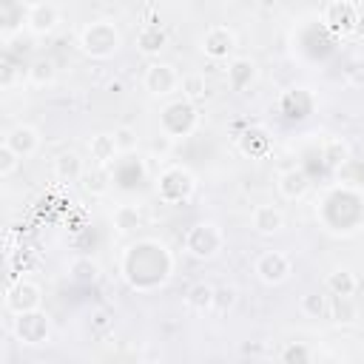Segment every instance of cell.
Returning a JSON list of instances; mask_svg holds the SVG:
<instances>
[{
    "mask_svg": "<svg viewBox=\"0 0 364 364\" xmlns=\"http://www.w3.org/2000/svg\"><path fill=\"white\" fill-rule=\"evenodd\" d=\"M173 267H176L173 253L168 250L165 242L154 236L134 239L131 245L122 247V256H119V276L136 293H154L165 287L173 276Z\"/></svg>",
    "mask_w": 364,
    "mask_h": 364,
    "instance_id": "cell-1",
    "label": "cell"
},
{
    "mask_svg": "<svg viewBox=\"0 0 364 364\" xmlns=\"http://www.w3.org/2000/svg\"><path fill=\"white\" fill-rule=\"evenodd\" d=\"M77 46L91 60H111L122 48V31L114 20H94L82 26Z\"/></svg>",
    "mask_w": 364,
    "mask_h": 364,
    "instance_id": "cell-2",
    "label": "cell"
},
{
    "mask_svg": "<svg viewBox=\"0 0 364 364\" xmlns=\"http://www.w3.org/2000/svg\"><path fill=\"white\" fill-rule=\"evenodd\" d=\"M225 247V230L219 222L213 219H199L193 222L188 230H185V239H182V250L196 259V262H210L222 253Z\"/></svg>",
    "mask_w": 364,
    "mask_h": 364,
    "instance_id": "cell-3",
    "label": "cell"
},
{
    "mask_svg": "<svg viewBox=\"0 0 364 364\" xmlns=\"http://www.w3.org/2000/svg\"><path fill=\"white\" fill-rule=\"evenodd\" d=\"M154 191H156L162 205H182L196 193V176H193L191 168L171 162L156 173Z\"/></svg>",
    "mask_w": 364,
    "mask_h": 364,
    "instance_id": "cell-4",
    "label": "cell"
},
{
    "mask_svg": "<svg viewBox=\"0 0 364 364\" xmlns=\"http://www.w3.org/2000/svg\"><path fill=\"white\" fill-rule=\"evenodd\" d=\"M199 119H202V114H199L196 102H191V100L182 97V100L168 102L159 111V131L171 142L173 139H185V136H191L199 128Z\"/></svg>",
    "mask_w": 364,
    "mask_h": 364,
    "instance_id": "cell-5",
    "label": "cell"
},
{
    "mask_svg": "<svg viewBox=\"0 0 364 364\" xmlns=\"http://www.w3.org/2000/svg\"><path fill=\"white\" fill-rule=\"evenodd\" d=\"M51 333H54V327H51V318H48V313L43 307L20 313L11 321V336L23 347H43V344H48Z\"/></svg>",
    "mask_w": 364,
    "mask_h": 364,
    "instance_id": "cell-6",
    "label": "cell"
},
{
    "mask_svg": "<svg viewBox=\"0 0 364 364\" xmlns=\"http://www.w3.org/2000/svg\"><path fill=\"white\" fill-rule=\"evenodd\" d=\"M3 307L11 316L37 310V307H43V287L31 279H14V282H9L6 293H3Z\"/></svg>",
    "mask_w": 364,
    "mask_h": 364,
    "instance_id": "cell-7",
    "label": "cell"
},
{
    "mask_svg": "<svg viewBox=\"0 0 364 364\" xmlns=\"http://www.w3.org/2000/svg\"><path fill=\"white\" fill-rule=\"evenodd\" d=\"M358 9L353 0H330L321 11V23L330 34L336 37H353L355 34V26H358Z\"/></svg>",
    "mask_w": 364,
    "mask_h": 364,
    "instance_id": "cell-8",
    "label": "cell"
},
{
    "mask_svg": "<svg viewBox=\"0 0 364 364\" xmlns=\"http://www.w3.org/2000/svg\"><path fill=\"white\" fill-rule=\"evenodd\" d=\"M179 82H182V77H179L176 65L162 63V60H154V63L145 65L142 88H145L151 97H159V100H162V97H171L173 91H179Z\"/></svg>",
    "mask_w": 364,
    "mask_h": 364,
    "instance_id": "cell-9",
    "label": "cell"
},
{
    "mask_svg": "<svg viewBox=\"0 0 364 364\" xmlns=\"http://www.w3.org/2000/svg\"><path fill=\"white\" fill-rule=\"evenodd\" d=\"M253 273L259 276L262 284L276 287V284H284L293 276V262L284 250H264V253H259V259L253 264Z\"/></svg>",
    "mask_w": 364,
    "mask_h": 364,
    "instance_id": "cell-10",
    "label": "cell"
},
{
    "mask_svg": "<svg viewBox=\"0 0 364 364\" xmlns=\"http://www.w3.org/2000/svg\"><path fill=\"white\" fill-rule=\"evenodd\" d=\"M199 51L208 60H228L236 51V31L230 26H210L199 37Z\"/></svg>",
    "mask_w": 364,
    "mask_h": 364,
    "instance_id": "cell-11",
    "label": "cell"
},
{
    "mask_svg": "<svg viewBox=\"0 0 364 364\" xmlns=\"http://www.w3.org/2000/svg\"><path fill=\"white\" fill-rule=\"evenodd\" d=\"M57 26H60V9L54 3H48V0L28 3V9H26V28L34 37H48Z\"/></svg>",
    "mask_w": 364,
    "mask_h": 364,
    "instance_id": "cell-12",
    "label": "cell"
},
{
    "mask_svg": "<svg viewBox=\"0 0 364 364\" xmlns=\"http://www.w3.org/2000/svg\"><path fill=\"white\" fill-rule=\"evenodd\" d=\"M23 159H28V156H34L37 151H40V145H43V136H40V131L34 128V125H26V122H20V125H14L6 136H3Z\"/></svg>",
    "mask_w": 364,
    "mask_h": 364,
    "instance_id": "cell-13",
    "label": "cell"
},
{
    "mask_svg": "<svg viewBox=\"0 0 364 364\" xmlns=\"http://www.w3.org/2000/svg\"><path fill=\"white\" fill-rule=\"evenodd\" d=\"M276 188L287 202H299V199H304L310 193V176L301 168H287V171L279 173Z\"/></svg>",
    "mask_w": 364,
    "mask_h": 364,
    "instance_id": "cell-14",
    "label": "cell"
},
{
    "mask_svg": "<svg viewBox=\"0 0 364 364\" xmlns=\"http://www.w3.org/2000/svg\"><path fill=\"white\" fill-rule=\"evenodd\" d=\"M256 77H259V68H256V63L250 57H230V63H228V85L233 91H239V94L247 91L256 82Z\"/></svg>",
    "mask_w": 364,
    "mask_h": 364,
    "instance_id": "cell-15",
    "label": "cell"
},
{
    "mask_svg": "<svg viewBox=\"0 0 364 364\" xmlns=\"http://www.w3.org/2000/svg\"><path fill=\"white\" fill-rule=\"evenodd\" d=\"M250 225L259 236H276L284 228V213L276 205H256L250 213Z\"/></svg>",
    "mask_w": 364,
    "mask_h": 364,
    "instance_id": "cell-16",
    "label": "cell"
},
{
    "mask_svg": "<svg viewBox=\"0 0 364 364\" xmlns=\"http://www.w3.org/2000/svg\"><path fill=\"white\" fill-rule=\"evenodd\" d=\"M65 273H68V279H71L74 284L88 287V284H97V282L102 279V264H100L97 259H91V256H74V259L65 264Z\"/></svg>",
    "mask_w": 364,
    "mask_h": 364,
    "instance_id": "cell-17",
    "label": "cell"
},
{
    "mask_svg": "<svg viewBox=\"0 0 364 364\" xmlns=\"http://www.w3.org/2000/svg\"><path fill=\"white\" fill-rule=\"evenodd\" d=\"M168 46V31L159 23H145L136 31V51L145 57H156L162 48Z\"/></svg>",
    "mask_w": 364,
    "mask_h": 364,
    "instance_id": "cell-18",
    "label": "cell"
},
{
    "mask_svg": "<svg viewBox=\"0 0 364 364\" xmlns=\"http://www.w3.org/2000/svg\"><path fill=\"white\" fill-rule=\"evenodd\" d=\"M236 142H239V151L245 156H250V159L264 156L270 151V134H267L264 125H250L242 136H236Z\"/></svg>",
    "mask_w": 364,
    "mask_h": 364,
    "instance_id": "cell-19",
    "label": "cell"
},
{
    "mask_svg": "<svg viewBox=\"0 0 364 364\" xmlns=\"http://www.w3.org/2000/svg\"><path fill=\"white\" fill-rule=\"evenodd\" d=\"M88 154H91V162H94V165L111 168V165L117 162V156H119V148H117V142H114V134H108V131L94 134V136L88 139Z\"/></svg>",
    "mask_w": 364,
    "mask_h": 364,
    "instance_id": "cell-20",
    "label": "cell"
},
{
    "mask_svg": "<svg viewBox=\"0 0 364 364\" xmlns=\"http://www.w3.org/2000/svg\"><path fill=\"white\" fill-rule=\"evenodd\" d=\"M26 80H28V85H34V88H48V85H54V80H57V63H54L51 57H46V54L34 57V60L28 63V68H26Z\"/></svg>",
    "mask_w": 364,
    "mask_h": 364,
    "instance_id": "cell-21",
    "label": "cell"
},
{
    "mask_svg": "<svg viewBox=\"0 0 364 364\" xmlns=\"http://www.w3.org/2000/svg\"><path fill=\"white\" fill-rule=\"evenodd\" d=\"M85 173V162L80 159L77 151H63L57 159H54V176L60 182H80Z\"/></svg>",
    "mask_w": 364,
    "mask_h": 364,
    "instance_id": "cell-22",
    "label": "cell"
},
{
    "mask_svg": "<svg viewBox=\"0 0 364 364\" xmlns=\"http://www.w3.org/2000/svg\"><path fill=\"white\" fill-rule=\"evenodd\" d=\"M111 225H114V230L117 233H134L136 228H142V210H139V205H134V202H122V205H117L114 208V213H111Z\"/></svg>",
    "mask_w": 364,
    "mask_h": 364,
    "instance_id": "cell-23",
    "label": "cell"
},
{
    "mask_svg": "<svg viewBox=\"0 0 364 364\" xmlns=\"http://www.w3.org/2000/svg\"><path fill=\"white\" fill-rule=\"evenodd\" d=\"M324 287H327V293H333V296H350V299H353L355 290H358V276H355L350 267H336V270L327 273Z\"/></svg>",
    "mask_w": 364,
    "mask_h": 364,
    "instance_id": "cell-24",
    "label": "cell"
},
{
    "mask_svg": "<svg viewBox=\"0 0 364 364\" xmlns=\"http://www.w3.org/2000/svg\"><path fill=\"white\" fill-rule=\"evenodd\" d=\"M80 182L88 196H105L111 191V171L105 165H91V168H85Z\"/></svg>",
    "mask_w": 364,
    "mask_h": 364,
    "instance_id": "cell-25",
    "label": "cell"
},
{
    "mask_svg": "<svg viewBox=\"0 0 364 364\" xmlns=\"http://www.w3.org/2000/svg\"><path fill=\"white\" fill-rule=\"evenodd\" d=\"M213 296H216V287H213V284L196 282V284L188 287L185 304H188L193 313H210V310H213Z\"/></svg>",
    "mask_w": 364,
    "mask_h": 364,
    "instance_id": "cell-26",
    "label": "cell"
},
{
    "mask_svg": "<svg viewBox=\"0 0 364 364\" xmlns=\"http://www.w3.org/2000/svg\"><path fill=\"white\" fill-rule=\"evenodd\" d=\"M299 310L307 318H324V316H330V301H327V296L321 290H310V293H304L299 299Z\"/></svg>",
    "mask_w": 364,
    "mask_h": 364,
    "instance_id": "cell-27",
    "label": "cell"
},
{
    "mask_svg": "<svg viewBox=\"0 0 364 364\" xmlns=\"http://www.w3.org/2000/svg\"><path fill=\"white\" fill-rule=\"evenodd\" d=\"M336 179L344 188H364V162H358V159L350 156L344 165L336 168Z\"/></svg>",
    "mask_w": 364,
    "mask_h": 364,
    "instance_id": "cell-28",
    "label": "cell"
},
{
    "mask_svg": "<svg viewBox=\"0 0 364 364\" xmlns=\"http://www.w3.org/2000/svg\"><path fill=\"white\" fill-rule=\"evenodd\" d=\"M321 159L327 162V168H338V165H344L347 159H350V145L341 139V136H330L327 142H324V151H321Z\"/></svg>",
    "mask_w": 364,
    "mask_h": 364,
    "instance_id": "cell-29",
    "label": "cell"
},
{
    "mask_svg": "<svg viewBox=\"0 0 364 364\" xmlns=\"http://www.w3.org/2000/svg\"><path fill=\"white\" fill-rule=\"evenodd\" d=\"M179 88H182V97H185V100H191V102L205 100V94H208L205 74H185V77H182V82H179Z\"/></svg>",
    "mask_w": 364,
    "mask_h": 364,
    "instance_id": "cell-30",
    "label": "cell"
},
{
    "mask_svg": "<svg viewBox=\"0 0 364 364\" xmlns=\"http://www.w3.org/2000/svg\"><path fill=\"white\" fill-rule=\"evenodd\" d=\"M279 358H282V361H287V364H307V361H313V358H316V353H313L304 341H290V344H284V347H282Z\"/></svg>",
    "mask_w": 364,
    "mask_h": 364,
    "instance_id": "cell-31",
    "label": "cell"
},
{
    "mask_svg": "<svg viewBox=\"0 0 364 364\" xmlns=\"http://www.w3.org/2000/svg\"><path fill=\"white\" fill-rule=\"evenodd\" d=\"M111 134H114V142H117L119 154H134L139 148V134H136L134 125H117Z\"/></svg>",
    "mask_w": 364,
    "mask_h": 364,
    "instance_id": "cell-32",
    "label": "cell"
},
{
    "mask_svg": "<svg viewBox=\"0 0 364 364\" xmlns=\"http://www.w3.org/2000/svg\"><path fill=\"white\" fill-rule=\"evenodd\" d=\"M236 301H239V290L233 284L216 287V296H213V310L216 313H230L236 307Z\"/></svg>",
    "mask_w": 364,
    "mask_h": 364,
    "instance_id": "cell-33",
    "label": "cell"
},
{
    "mask_svg": "<svg viewBox=\"0 0 364 364\" xmlns=\"http://www.w3.org/2000/svg\"><path fill=\"white\" fill-rule=\"evenodd\" d=\"M20 159H23V156H20V154H17V151L3 139V142H0V176L6 179V176H11V173H17Z\"/></svg>",
    "mask_w": 364,
    "mask_h": 364,
    "instance_id": "cell-34",
    "label": "cell"
},
{
    "mask_svg": "<svg viewBox=\"0 0 364 364\" xmlns=\"http://www.w3.org/2000/svg\"><path fill=\"white\" fill-rule=\"evenodd\" d=\"M330 316H333V321H353L355 307H353L350 296H336V301L330 304Z\"/></svg>",
    "mask_w": 364,
    "mask_h": 364,
    "instance_id": "cell-35",
    "label": "cell"
},
{
    "mask_svg": "<svg viewBox=\"0 0 364 364\" xmlns=\"http://www.w3.org/2000/svg\"><path fill=\"white\" fill-rule=\"evenodd\" d=\"M344 80H347L350 85H355V88L364 85V54L353 57V60L344 65Z\"/></svg>",
    "mask_w": 364,
    "mask_h": 364,
    "instance_id": "cell-36",
    "label": "cell"
},
{
    "mask_svg": "<svg viewBox=\"0 0 364 364\" xmlns=\"http://www.w3.org/2000/svg\"><path fill=\"white\" fill-rule=\"evenodd\" d=\"M14 82H17V68H14L11 63H6V65H3V77H0V85H3V88H11Z\"/></svg>",
    "mask_w": 364,
    "mask_h": 364,
    "instance_id": "cell-37",
    "label": "cell"
},
{
    "mask_svg": "<svg viewBox=\"0 0 364 364\" xmlns=\"http://www.w3.org/2000/svg\"><path fill=\"white\" fill-rule=\"evenodd\" d=\"M91 318H94V321H91V327H94V330H100V333L111 327V318H108V310H97V313H94Z\"/></svg>",
    "mask_w": 364,
    "mask_h": 364,
    "instance_id": "cell-38",
    "label": "cell"
},
{
    "mask_svg": "<svg viewBox=\"0 0 364 364\" xmlns=\"http://www.w3.org/2000/svg\"><path fill=\"white\" fill-rule=\"evenodd\" d=\"M355 37H364V14H358V26H355Z\"/></svg>",
    "mask_w": 364,
    "mask_h": 364,
    "instance_id": "cell-39",
    "label": "cell"
}]
</instances>
